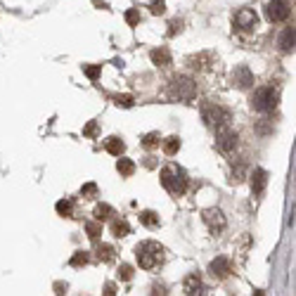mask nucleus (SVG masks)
Listing matches in <instances>:
<instances>
[{"label":"nucleus","instance_id":"nucleus-1","mask_svg":"<svg viewBox=\"0 0 296 296\" xmlns=\"http://www.w3.org/2000/svg\"><path fill=\"white\" fill-rule=\"evenodd\" d=\"M135 259L142 270H154L164 263V247L159 242H142L135 247Z\"/></svg>","mask_w":296,"mask_h":296},{"label":"nucleus","instance_id":"nucleus-2","mask_svg":"<svg viewBox=\"0 0 296 296\" xmlns=\"http://www.w3.org/2000/svg\"><path fill=\"white\" fill-rule=\"evenodd\" d=\"M159 178H161V185H164L173 197H183V194H185V189H187V173H185L180 166H176V164L164 166Z\"/></svg>","mask_w":296,"mask_h":296},{"label":"nucleus","instance_id":"nucleus-3","mask_svg":"<svg viewBox=\"0 0 296 296\" xmlns=\"http://www.w3.org/2000/svg\"><path fill=\"white\" fill-rule=\"evenodd\" d=\"M197 93H199L197 81L189 78V76H176L168 83V90H166L168 100H173V102H192L197 97Z\"/></svg>","mask_w":296,"mask_h":296},{"label":"nucleus","instance_id":"nucleus-4","mask_svg":"<svg viewBox=\"0 0 296 296\" xmlns=\"http://www.w3.org/2000/svg\"><path fill=\"white\" fill-rule=\"evenodd\" d=\"M280 102V93H277V88H272V85H260L254 90L251 95V100H249V105L254 111H259V114H268L272 111L275 107Z\"/></svg>","mask_w":296,"mask_h":296},{"label":"nucleus","instance_id":"nucleus-5","mask_svg":"<svg viewBox=\"0 0 296 296\" xmlns=\"http://www.w3.org/2000/svg\"><path fill=\"white\" fill-rule=\"evenodd\" d=\"M201 121L209 126V128H223V126H230L232 121V114L225 109V107L216 105V102H209V105H201Z\"/></svg>","mask_w":296,"mask_h":296},{"label":"nucleus","instance_id":"nucleus-6","mask_svg":"<svg viewBox=\"0 0 296 296\" xmlns=\"http://www.w3.org/2000/svg\"><path fill=\"white\" fill-rule=\"evenodd\" d=\"M237 145H239V135H237V130L232 126L216 128V147H218V152L230 154L237 149Z\"/></svg>","mask_w":296,"mask_h":296},{"label":"nucleus","instance_id":"nucleus-7","mask_svg":"<svg viewBox=\"0 0 296 296\" xmlns=\"http://www.w3.org/2000/svg\"><path fill=\"white\" fill-rule=\"evenodd\" d=\"M232 26L239 34H251L259 26V14L254 10H249V7H242V10H237L232 14Z\"/></svg>","mask_w":296,"mask_h":296},{"label":"nucleus","instance_id":"nucleus-8","mask_svg":"<svg viewBox=\"0 0 296 296\" xmlns=\"http://www.w3.org/2000/svg\"><path fill=\"white\" fill-rule=\"evenodd\" d=\"M289 14H292V5H289V0H268V5H265V19H268L270 24L287 22Z\"/></svg>","mask_w":296,"mask_h":296},{"label":"nucleus","instance_id":"nucleus-9","mask_svg":"<svg viewBox=\"0 0 296 296\" xmlns=\"http://www.w3.org/2000/svg\"><path fill=\"white\" fill-rule=\"evenodd\" d=\"M201 221L206 223V227H209L211 235H221L225 227H227V221H225V216L221 209H206V211L201 213Z\"/></svg>","mask_w":296,"mask_h":296},{"label":"nucleus","instance_id":"nucleus-10","mask_svg":"<svg viewBox=\"0 0 296 296\" xmlns=\"http://www.w3.org/2000/svg\"><path fill=\"white\" fill-rule=\"evenodd\" d=\"M230 85L237 88V90H249L254 85V74H251V69H249L247 64L235 67V71L230 74Z\"/></svg>","mask_w":296,"mask_h":296},{"label":"nucleus","instance_id":"nucleus-11","mask_svg":"<svg viewBox=\"0 0 296 296\" xmlns=\"http://www.w3.org/2000/svg\"><path fill=\"white\" fill-rule=\"evenodd\" d=\"M209 270H211V275L216 277V280H225V277H230L232 268H230V260L225 259V256H218V259L211 260Z\"/></svg>","mask_w":296,"mask_h":296},{"label":"nucleus","instance_id":"nucleus-12","mask_svg":"<svg viewBox=\"0 0 296 296\" xmlns=\"http://www.w3.org/2000/svg\"><path fill=\"white\" fill-rule=\"evenodd\" d=\"M265 185H268V171L265 168H254L251 171V192L259 197L265 192Z\"/></svg>","mask_w":296,"mask_h":296},{"label":"nucleus","instance_id":"nucleus-13","mask_svg":"<svg viewBox=\"0 0 296 296\" xmlns=\"http://www.w3.org/2000/svg\"><path fill=\"white\" fill-rule=\"evenodd\" d=\"M187 64L197 71H209L211 64H216V57H213L211 52H199V55H192V57L187 59Z\"/></svg>","mask_w":296,"mask_h":296},{"label":"nucleus","instance_id":"nucleus-14","mask_svg":"<svg viewBox=\"0 0 296 296\" xmlns=\"http://www.w3.org/2000/svg\"><path fill=\"white\" fill-rule=\"evenodd\" d=\"M183 292L187 296H194V294H204V284H201V277L197 272H189L183 282Z\"/></svg>","mask_w":296,"mask_h":296},{"label":"nucleus","instance_id":"nucleus-15","mask_svg":"<svg viewBox=\"0 0 296 296\" xmlns=\"http://www.w3.org/2000/svg\"><path fill=\"white\" fill-rule=\"evenodd\" d=\"M149 59H152L156 67L166 69V67L171 64V52H168V47H154L152 52H149Z\"/></svg>","mask_w":296,"mask_h":296},{"label":"nucleus","instance_id":"nucleus-16","mask_svg":"<svg viewBox=\"0 0 296 296\" xmlns=\"http://www.w3.org/2000/svg\"><path fill=\"white\" fill-rule=\"evenodd\" d=\"M280 50L282 52H294V26H287L282 31V36H280Z\"/></svg>","mask_w":296,"mask_h":296},{"label":"nucleus","instance_id":"nucleus-17","mask_svg":"<svg viewBox=\"0 0 296 296\" xmlns=\"http://www.w3.org/2000/svg\"><path fill=\"white\" fill-rule=\"evenodd\" d=\"M105 147H107V152L114 154V156H121V154L126 152V145H123V140H121V138H107Z\"/></svg>","mask_w":296,"mask_h":296},{"label":"nucleus","instance_id":"nucleus-18","mask_svg":"<svg viewBox=\"0 0 296 296\" xmlns=\"http://www.w3.org/2000/svg\"><path fill=\"white\" fill-rule=\"evenodd\" d=\"M97 259L102 260V263H111V260L116 259V249L111 247V244H100L97 247Z\"/></svg>","mask_w":296,"mask_h":296},{"label":"nucleus","instance_id":"nucleus-19","mask_svg":"<svg viewBox=\"0 0 296 296\" xmlns=\"http://www.w3.org/2000/svg\"><path fill=\"white\" fill-rule=\"evenodd\" d=\"M140 223L145 225V227L154 230V227H159V225H161V221H159V213H154V211H142V213H140Z\"/></svg>","mask_w":296,"mask_h":296},{"label":"nucleus","instance_id":"nucleus-20","mask_svg":"<svg viewBox=\"0 0 296 296\" xmlns=\"http://www.w3.org/2000/svg\"><path fill=\"white\" fill-rule=\"evenodd\" d=\"M161 145H164L166 156H173V154H178V149H180V138H178V135H171V138H166Z\"/></svg>","mask_w":296,"mask_h":296},{"label":"nucleus","instance_id":"nucleus-21","mask_svg":"<svg viewBox=\"0 0 296 296\" xmlns=\"http://www.w3.org/2000/svg\"><path fill=\"white\" fill-rule=\"evenodd\" d=\"M111 235L116 237V239L128 237L130 235V225L126 223V221H114V223H111Z\"/></svg>","mask_w":296,"mask_h":296},{"label":"nucleus","instance_id":"nucleus-22","mask_svg":"<svg viewBox=\"0 0 296 296\" xmlns=\"http://www.w3.org/2000/svg\"><path fill=\"white\" fill-rule=\"evenodd\" d=\"M116 171L123 178H130L133 173H135V164H133L130 159H118V161H116Z\"/></svg>","mask_w":296,"mask_h":296},{"label":"nucleus","instance_id":"nucleus-23","mask_svg":"<svg viewBox=\"0 0 296 296\" xmlns=\"http://www.w3.org/2000/svg\"><path fill=\"white\" fill-rule=\"evenodd\" d=\"M111 213H114V209H111L109 204H97V206H95V221H100V223H102V221H109Z\"/></svg>","mask_w":296,"mask_h":296},{"label":"nucleus","instance_id":"nucleus-24","mask_svg":"<svg viewBox=\"0 0 296 296\" xmlns=\"http://www.w3.org/2000/svg\"><path fill=\"white\" fill-rule=\"evenodd\" d=\"M55 209H57L59 216H64V218H71V213H74V201L59 199L57 204H55Z\"/></svg>","mask_w":296,"mask_h":296},{"label":"nucleus","instance_id":"nucleus-25","mask_svg":"<svg viewBox=\"0 0 296 296\" xmlns=\"http://www.w3.org/2000/svg\"><path fill=\"white\" fill-rule=\"evenodd\" d=\"M88 260H90V256H88V251H76L74 256H71V265L74 268H81V265H88Z\"/></svg>","mask_w":296,"mask_h":296},{"label":"nucleus","instance_id":"nucleus-26","mask_svg":"<svg viewBox=\"0 0 296 296\" xmlns=\"http://www.w3.org/2000/svg\"><path fill=\"white\" fill-rule=\"evenodd\" d=\"M100 71H102L100 64H83V74H85L90 81H97V78H100Z\"/></svg>","mask_w":296,"mask_h":296},{"label":"nucleus","instance_id":"nucleus-27","mask_svg":"<svg viewBox=\"0 0 296 296\" xmlns=\"http://www.w3.org/2000/svg\"><path fill=\"white\" fill-rule=\"evenodd\" d=\"M159 142H161L159 133H147V135L142 138V147H147V149H154V147H156Z\"/></svg>","mask_w":296,"mask_h":296},{"label":"nucleus","instance_id":"nucleus-28","mask_svg":"<svg viewBox=\"0 0 296 296\" xmlns=\"http://www.w3.org/2000/svg\"><path fill=\"white\" fill-rule=\"evenodd\" d=\"M118 280H123V282H128V280H133V265H118Z\"/></svg>","mask_w":296,"mask_h":296},{"label":"nucleus","instance_id":"nucleus-29","mask_svg":"<svg viewBox=\"0 0 296 296\" xmlns=\"http://www.w3.org/2000/svg\"><path fill=\"white\" fill-rule=\"evenodd\" d=\"M114 102H116L118 107H123V109H128V107H133L135 100H133V95H116V97H114Z\"/></svg>","mask_w":296,"mask_h":296},{"label":"nucleus","instance_id":"nucleus-30","mask_svg":"<svg viewBox=\"0 0 296 296\" xmlns=\"http://www.w3.org/2000/svg\"><path fill=\"white\" fill-rule=\"evenodd\" d=\"M85 230H88V237H90V239H97L100 232H102V225H100V221H97V223H88Z\"/></svg>","mask_w":296,"mask_h":296},{"label":"nucleus","instance_id":"nucleus-31","mask_svg":"<svg viewBox=\"0 0 296 296\" xmlns=\"http://www.w3.org/2000/svg\"><path fill=\"white\" fill-rule=\"evenodd\" d=\"M180 31H183V19H173V22L168 24V31H166V34H168V38H173V36L180 34Z\"/></svg>","mask_w":296,"mask_h":296},{"label":"nucleus","instance_id":"nucleus-32","mask_svg":"<svg viewBox=\"0 0 296 296\" xmlns=\"http://www.w3.org/2000/svg\"><path fill=\"white\" fill-rule=\"evenodd\" d=\"M126 22H128V26H138V24H140V12L135 10V7L128 10L126 12Z\"/></svg>","mask_w":296,"mask_h":296},{"label":"nucleus","instance_id":"nucleus-33","mask_svg":"<svg viewBox=\"0 0 296 296\" xmlns=\"http://www.w3.org/2000/svg\"><path fill=\"white\" fill-rule=\"evenodd\" d=\"M149 12H152V14H164L166 2L164 0H152V2H149Z\"/></svg>","mask_w":296,"mask_h":296},{"label":"nucleus","instance_id":"nucleus-34","mask_svg":"<svg viewBox=\"0 0 296 296\" xmlns=\"http://www.w3.org/2000/svg\"><path fill=\"white\" fill-rule=\"evenodd\" d=\"M83 135H88V138H95V135H97V123H95V121H90V123L83 128Z\"/></svg>","mask_w":296,"mask_h":296},{"label":"nucleus","instance_id":"nucleus-35","mask_svg":"<svg viewBox=\"0 0 296 296\" xmlns=\"http://www.w3.org/2000/svg\"><path fill=\"white\" fill-rule=\"evenodd\" d=\"M95 192H97V185H95V183H88V185H83V189H81L83 197H93Z\"/></svg>","mask_w":296,"mask_h":296},{"label":"nucleus","instance_id":"nucleus-36","mask_svg":"<svg viewBox=\"0 0 296 296\" xmlns=\"http://www.w3.org/2000/svg\"><path fill=\"white\" fill-rule=\"evenodd\" d=\"M105 294L107 296H114V294H116V284H111V282L107 284V287H105Z\"/></svg>","mask_w":296,"mask_h":296},{"label":"nucleus","instance_id":"nucleus-37","mask_svg":"<svg viewBox=\"0 0 296 296\" xmlns=\"http://www.w3.org/2000/svg\"><path fill=\"white\" fill-rule=\"evenodd\" d=\"M152 294H168V292H166V287H161V284H154Z\"/></svg>","mask_w":296,"mask_h":296}]
</instances>
